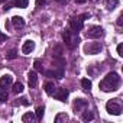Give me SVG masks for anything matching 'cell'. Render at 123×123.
Returning <instances> with one entry per match:
<instances>
[{"mask_svg":"<svg viewBox=\"0 0 123 123\" xmlns=\"http://www.w3.org/2000/svg\"><path fill=\"white\" fill-rule=\"evenodd\" d=\"M35 49V42L33 41H26L25 43H23V46H22V52L25 54V55H28V54H31L32 51Z\"/></svg>","mask_w":123,"mask_h":123,"instance_id":"13","label":"cell"},{"mask_svg":"<svg viewBox=\"0 0 123 123\" xmlns=\"http://www.w3.org/2000/svg\"><path fill=\"white\" fill-rule=\"evenodd\" d=\"M62 39L65 42V45L70 48V49H74L78 43H80V36L77 33H73L70 29H65L62 32Z\"/></svg>","mask_w":123,"mask_h":123,"instance_id":"3","label":"cell"},{"mask_svg":"<svg viewBox=\"0 0 123 123\" xmlns=\"http://www.w3.org/2000/svg\"><path fill=\"white\" fill-rule=\"evenodd\" d=\"M86 36H87L88 39H98V38L104 36V31H103L101 26H91V28L87 31Z\"/></svg>","mask_w":123,"mask_h":123,"instance_id":"6","label":"cell"},{"mask_svg":"<svg viewBox=\"0 0 123 123\" xmlns=\"http://www.w3.org/2000/svg\"><path fill=\"white\" fill-rule=\"evenodd\" d=\"M81 86H83V88H84V90L90 91V90H91V86H93V84H91V81H90L88 78H83V80H81Z\"/></svg>","mask_w":123,"mask_h":123,"instance_id":"17","label":"cell"},{"mask_svg":"<svg viewBox=\"0 0 123 123\" xmlns=\"http://www.w3.org/2000/svg\"><path fill=\"white\" fill-rule=\"evenodd\" d=\"M93 2H97V0H93Z\"/></svg>","mask_w":123,"mask_h":123,"instance_id":"34","label":"cell"},{"mask_svg":"<svg viewBox=\"0 0 123 123\" xmlns=\"http://www.w3.org/2000/svg\"><path fill=\"white\" fill-rule=\"evenodd\" d=\"M28 81H29V87L31 88H35L38 86V74H36V71H31L28 74Z\"/></svg>","mask_w":123,"mask_h":123,"instance_id":"10","label":"cell"},{"mask_svg":"<svg viewBox=\"0 0 123 123\" xmlns=\"http://www.w3.org/2000/svg\"><path fill=\"white\" fill-rule=\"evenodd\" d=\"M106 5H107V9L109 10H114L117 7V5H119V0H107Z\"/></svg>","mask_w":123,"mask_h":123,"instance_id":"16","label":"cell"},{"mask_svg":"<svg viewBox=\"0 0 123 123\" xmlns=\"http://www.w3.org/2000/svg\"><path fill=\"white\" fill-rule=\"evenodd\" d=\"M106 110L110 113V114H114V116H120L122 114V104L119 101V98H113V100H109L107 104H106Z\"/></svg>","mask_w":123,"mask_h":123,"instance_id":"4","label":"cell"},{"mask_svg":"<svg viewBox=\"0 0 123 123\" xmlns=\"http://www.w3.org/2000/svg\"><path fill=\"white\" fill-rule=\"evenodd\" d=\"M7 100V93L5 90H0V103H3Z\"/></svg>","mask_w":123,"mask_h":123,"instance_id":"25","label":"cell"},{"mask_svg":"<svg viewBox=\"0 0 123 123\" xmlns=\"http://www.w3.org/2000/svg\"><path fill=\"white\" fill-rule=\"evenodd\" d=\"M6 58H7V59H16V58H18V52H16L15 49H12L10 52L6 54Z\"/></svg>","mask_w":123,"mask_h":123,"instance_id":"23","label":"cell"},{"mask_svg":"<svg viewBox=\"0 0 123 123\" xmlns=\"http://www.w3.org/2000/svg\"><path fill=\"white\" fill-rule=\"evenodd\" d=\"M12 83H13L12 75H3L2 78H0V88H2V90H6V88H9V87L12 86Z\"/></svg>","mask_w":123,"mask_h":123,"instance_id":"9","label":"cell"},{"mask_svg":"<svg viewBox=\"0 0 123 123\" xmlns=\"http://www.w3.org/2000/svg\"><path fill=\"white\" fill-rule=\"evenodd\" d=\"M120 86V77L117 73H109L98 84L100 90L104 91V93H110V91H116Z\"/></svg>","mask_w":123,"mask_h":123,"instance_id":"1","label":"cell"},{"mask_svg":"<svg viewBox=\"0 0 123 123\" xmlns=\"http://www.w3.org/2000/svg\"><path fill=\"white\" fill-rule=\"evenodd\" d=\"M88 103H87V100H84V98H75L74 100V103H73V109H74V111H80L83 107H86Z\"/></svg>","mask_w":123,"mask_h":123,"instance_id":"11","label":"cell"},{"mask_svg":"<svg viewBox=\"0 0 123 123\" xmlns=\"http://www.w3.org/2000/svg\"><path fill=\"white\" fill-rule=\"evenodd\" d=\"M117 25H119V26L123 25V15H120V16L117 18Z\"/></svg>","mask_w":123,"mask_h":123,"instance_id":"29","label":"cell"},{"mask_svg":"<svg viewBox=\"0 0 123 123\" xmlns=\"http://www.w3.org/2000/svg\"><path fill=\"white\" fill-rule=\"evenodd\" d=\"M33 65H35V70H36V71H39V73H42V71H43L42 64H41V61H39V59H36V61H35Z\"/></svg>","mask_w":123,"mask_h":123,"instance_id":"24","label":"cell"},{"mask_svg":"<svg viewBox=\"0 0 123 123\" xmlns=\"http://www.w3.org/2000/svg\"><path fill=\"white\" fill-rule=\"evenodd\" d=\"M28 2H29V0H16L15 6L16 7H20V9H25V7H28Z\"/></svg>","mask_w":123,"mask_h":123,"instance_id":"19","label":"cell"},{"mask_svg":"<svg viewBox=\"0 0 123 123\" xmlns=\"http://www.w3.org/2000/svg\"><path fill=\"white\" fill-rule=\"evenodd\" d=\"M87 0H75V3H78V5H83V3H86Z\"/></svg>","mask_w":123,"mask_h":123,"instance_id":"31","label":"cell"},{"mask_svg":"<svg viewBox=\"0 0 123 123\" xmlns=\"http://www.w3.org/2000/svg\"><path fill=\"white\" fill-rule=\"evenodd\" d=\"M56 3H59V5H67L68 3V0H55Z\"/></svg>","mask_w":123,"mask_h":123,"instance_id":"30","label":"cell"},{"mask_svg":"<svg viewBox=\"0 0 123 123\" xmlns=\"http://www.w3.org/2000/svg\"><path fill=\"white\" fill-rule=\"evenodd\" d=\"M13 91H15L16 94H18V93H22V91H23V84L19 83V81L15 83V84H13Z\"/></svg>","mask_w":123,"mask_h":123,"instance_id":"20","label":"cell"},{"mask_svg":"<svg viewBox=\"0 0 123 123\" xmlns=\"http://www.w3.org/2000/svg\"><path fill=\"white\" fill-rule=\"evenodd\" d=\"M35 119V114L33 113H25L22 116V122H32Z\"/></svg>","mask_w":123,"mask_h":123,"instance_id":"21","label":"cell"},{"mask_svg":"<svg viewBox=\"0 0 123 123\" xmlns=\"http://www.w3.org/2000/svg\"><path fill=\"white\" fill-rule=\"evenodd\" d=\"M6 39H7V35H5V33L0 32V42H5Z\"/></svg>","mask_w":123,"mask_h":123,"instance_id":"28","label":"cell"},{"mask_svg":"<svg viewBox=\"0 0 123 123\" xmlns=\"http://www.w3.org/2000/svg\"><path fill=\"white\" fill-rule=\"evenodd\" d=\"M61 120H68V116L65 113H59L56 117H55V123H59Z\"/></svg>","mask_w":123,"mask_h":123,"instance_id":"22","label":"cell"},{"mask_svg":"<svg viewBox=\"0 0 123 123\" xmlns=\"http://www.w3.org/2000/svg\"><path fill=\"white\" fill-rule=\"evenodd\" d=\"M86 19H90V13H83L81 16H77V18H71L70 19V31L73 33H80V31L83 29L84 26V20Z\"/></svg>","mask_w":123,"mask_h":123,"instance_id":"2","label":"cell"},{"mask_svg":"<svg viewBox=\"0 0 123 123\" xmlns=\"http://www.w3.org/2000/svg\"><path fill=\"white\" fill-rule=\"evenodd\" d=\"M6 2V0H0V3H5Z\"/></svg>","mask_w":123,"mask_h":123,"instance_id":"33","label":"cell"},{"mask_svg":"<svg viewBox=\"0 0 123 123\" xmlns=\"http://www.w3.org/2000/svg\"><path fill=\"white\" fill-rule=\"evenodd\" d=\"M12 25L16 29H22V28H25V19L22 16H13L12 18Z\"/></svg>","mask_w":123,"mask_h":123,"instance_id":"12","label":"cell"},{"mask_svg":"<svg viewBox=\"0 0 123 123\" xmlns=\"http://www.w3.org/2000/svg\"><path fill=\"white\" fill-rule=\"evenodd\" d=\"M45 74H46V77H55V78L61 80V78L64 77V74H65V68H64V67H56V68H54V70L46 71Z\"/></svg>","mask_w":123,"mask_h":123,"instance_id":"8","label":"cell"},{"mask_svg":"<svg viewBox=\"0 0 123 123\" xmlns=\"http://www.w3.org/2000/svg\"><path fill=\"white\" fill-rule=\"evenodd\" d=\"M43 90H45V93H46V94L52 96V94H54V91H55V86H54V83H51V81L45 83V86H43Z\"/></svg>","mask_w":123,"mask_h":123,"instance_id":"14","label":"cell"},{"mask_svg":"<svg viewBox=\"0 0 123 123\" xmlns=\"http://www.w3.org/2000/svg\"><path fill=\"white\" fill-rule=\"evenodd\" d=\"M10 7H12V5H6V6H5V10H9Z\"/></svg>","mask_w":123,"mask_h":123,"instance_id":"32","label":"cell"},{"mask_svg":"<svg viewBox=\"0 0 123 123\" xmlns=\"http://www.w3.org/2000/svg\"><path fill=\"white\" fill-rule=\"evenodd\" d=\"M48 0H36V6H41V5H46Z\"/></svg>","mask_w":123,"mask_h":123,"instance_id":"27","label":"cell"},{"mask_svg":"<svg viewBox=\"0 0 123 123\" xmlns=\"http://www.w3.org/2000/svg\"><path fill=\"white\" fill-rule=\"evenodd\" d=\"M68 94H70V91H68L67 88L61 87V88H55V91H54L52 96H54L56 100H59V101H65V100L68 98Z\"/></svg>","mask_w":123,"mask_h":123,"instance_id":"7","label":"cell"},{"mask_svg":"<svg viewBox=\"0 0 123 123\" xmlns=\"http://www.w3.org/2000/svg\"><path fill=\"white\" fill-rule=\"evenodd\" d=\"M117 54H119V56H123V43L117 45Z\"/></svg>","mask_w":123,"mask_h":123,"instance_id":"26","label":"cell"},{"mask_svg":"<svg viewBox=\"0 0 123 123\" xmlns=\"http://www.w3.org/2000/svg\"><path fill=\"white\" fill-rule=\"evenodd\" d=\"M81 119H83L84 122H91V120L94 119V114H93L91 111H88V110H84V113H83Z\"/></svg>","mask_w":123,"mask_h":123,"instance_id":"15","label":"cell"},{"mask_svg":"<svg viewBox=\"0 0 123 123\" xmlns=\"http://www.w3.org/2000/svg\"><path fill=\"white\" fill-rule=\"evenodd\" d=\"M101 49H103L101 42H88V43L84 46V52H86L87 55H97V54L101 52Z\"/></svg>","mask_w":123,"mask_h":123,"instance_id":"5","label":"cell"},{"mask_svg":"<svg viewBox=\"0 0 123 123\" xmlns=\"http://www.w3.org/2000/svg\"><path fill=\"white\" fill-rule=\"evenodd\" d=\"M43 113H45V107H43V106H39V107L36 109V111H35V117H36L38 120H41V119L43 117Z\"/></svg>","mask_w":123,"mask_h":123,"instance_id":"18","label":"cell"}]
</instances>
